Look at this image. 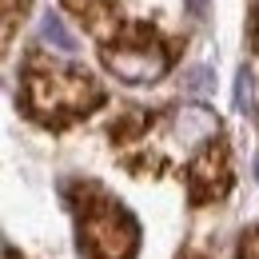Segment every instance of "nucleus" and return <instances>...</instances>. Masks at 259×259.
I'll return each instance as SVG.
<instances>
[{"label":"nucleus","instance_id":"1","mask_svg":"<svg viewBox=\"0 0 259 259\" xmlns=\"http://www.w3.org/2000/svg\"><path fill=\"white\" fill-rule=\"evenodd\" d=\"M28 100L40 116L52 112H80L96 100V88L80 72H36L28 80Z\"/></svg>","mask_w":259,"mask_h":259},{"label":"nucleus","instance_id":"2","mask_svg":"<svg viewBox=\"0 0 259 259\" xmlns=\"http://www.w3.org/2000/svg\"><path fill=\"white\" fill-rule=\"evenodd\" d=\"M104 60H108V68H112L120 80H128V84H152V80H160L163 68H167V56H163L156 44H124V48H108Z\"/></svg>","mask_w":259,"mask_h":259},{"label":"nucleus","instance_id":"3","mask_svg":"<svg viewBox=\"0 0 259 259\" xmlns=\"http://www.w3.org/2000/svg\"><path fill=\"white\" fill-rule=\"evenodd\" d=\"M88 243L104 259H128L132 243H136V227L120 207H104L100 215L88 220Z\"/></svg>","mask_w":259,"mask_h":259},{"label":"nucleus","instance_id":"4","mask_svg":"<svg viewBox=\"0 0 259 259\" xmlns=\"http://www.w3.org/2000/svg\"><path fill=\"white\" fill-rule=\"evenodd\" d=\"M215 116L207 112V108H199V104H192V108H180L176 116H171V136L184 144V148H199V144H207L211 136H215Z\"/></svg>","mask_w":259,"mask_h":259},{"label":"nucleus","instance_id":"5","mask_svg":"<svg viewBox=\"0 0 259 259\" xmlns=\"http://www.w3.org/2000/svg\"><path fill=\"white\" fill-rule=\"evenodd\" d=\"M40 40H44L48 48L64 52V56H72V52H76V36H72V28H68L56 12H48V16L40 20Z\"/></svg>","mask_w":259,"mask_h":259},{"label":"nucleus","instance_id":"6","mask_svg":"<svg viewBox=\"0 0 259 259\" xmlns=\"http://www.w3.org/2000/svg\"><path fill=\"white\" fill-rule=\"evenodd\" d=\"M180 88H184V92H192V96H203V92H211V88H215V76H211V68L195 64V68H188V72H184Z\"/></svg>","mask_w":259,"mask_h":259},{"label":"nucleus","instance_id":"7","mask_svg":"<svg viewBox=\"0 0 259 259\" xmlns=\"http://www.w3.org/2000/svg\"><path fill=\"white\" fill-rule=\"evenodd\" d=\"M235 104H239V112H243V116H251V112H255V84H251V76H247V72H239Z\"/></svg>","mask_w":259,"mask_h":259},{"label":"nucleus","instance_id":"8","mask_svg":"<svg viewBox=\"0 0 259 259\" xmlns=\"http://www.w3.org/2000/svg\"><path fill=\"white\" fill-rule=\"evenodd\" d=\"M184 4H188V12H192V16H203L211 0H184Z\"/></svg>","mask_w":259,"mask_h":259},{"label":"nucleus","instance_id":"9","mask_svg":"<svg viewBox=\"0 0 259 259\" xmlns=\"http://www.w3.org/2000/svg\"><path fill=\"white\" fill-rule=\"evenodd\" d=\"M255 176H259V160H255Z\"/></svg>","mask_w":259,"mask_h":259}]
</instances>
